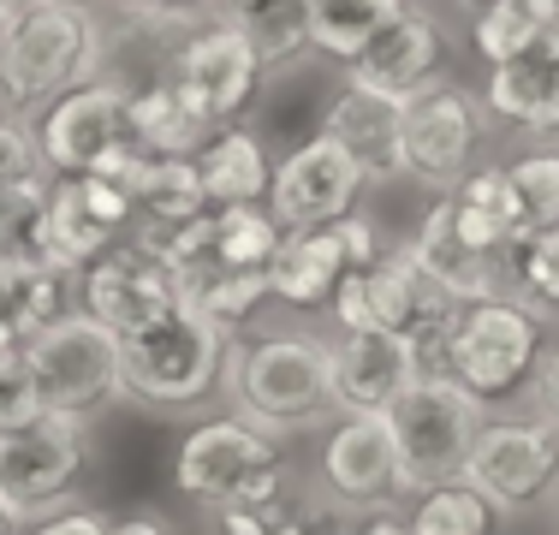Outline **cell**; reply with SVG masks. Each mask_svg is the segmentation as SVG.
Wrapping results in <instances>:
<instances>
[{"mask_svg": "<svg viewBox=\"0 0 559 535\" xmlns=\"http://www.w3.org/2000/svg\"><path fill=\"white\" fill-rule=\"evenodd\" d=\"M226 393H238V411L274 435L316 428L334 411V352L304 333H274V340L226 352Z\"/></svg>", "mask_w": 559, "mask_h": 535, "instance_id": "cell-1", "label": "cell"}, {"mask_svg": "<svg viewBox=\"0 0 559 535\" xmlns=\"http://www.w3.org/2000/svg\"><path fill=\"white\" fill-rule=\"evenodd\" d=\"M226 352L233 328H221L197 304H179L173 316L126 333V393L155 411H191L226 381Z\"/></svg>", "mask_w": 559, "mask_h": 535, "instance_id": "cell-2", "label": "cell"}, {"mask_svg": "<svg viewBox=\"0 0 559 535\" xmlns=\"http://www.w3.org/2000/svg\"><path fill=\"white\" fill-rule=\"evenodd\" d=\"M102 36L78 0H19L7 54H0V96L12 107H43L96 78Z\"/></svg>", "mask_w": 559, "mask_h": 535, "instance_id": "cell-3", "label": "cell"}, {"mask_svg": "<svg viewBox=\"0 0 559 535\" xmlns=\"http://www.w3.org/2000/svg\"><path fill=\"white\" fill-rule=\"evenodd\" d=\"M31 381L55 417H102L126 393V340L90 310H66L31 333Z\"/></svg>", "mask_w": 559, "mask_h": 535, "instance_id": "cell-4", "label": "cell"}, {"mask_svg": "<svg viewBox=\"0 0 559 535\" xmlns=\"http://www.w3.org/2000/svg\"><path fill=\"white\" fill-rule=\"evenodd\" d=\"M173 482L203 506L262 500V494L286 488V447H280L274 428L250 423L245 411L238 417H215L197 435H185Z\"/></svg>", "mask_w": 559, "mask_h": 535, "instance_id": "cell-5", "label": "cell"}, {"mask_svg": "<svg viewBox=\"0 0 559 535\" xmlns=\"http://www.w3.org/2000/svg\"><path fill=\"white\" fill-rule=\"evenodd\" d=\"M334 316L345 333H399V340H417L429 328H447L459 316V298L435 286V274L405 245V250H381L369 268H352L334 292Z\"/></svg>", "mask_w": 559, "mask_h": 535, "instance_id": "cell-6", "label": "cell"}, {"mask_svg": "<svg viewBox=\"0 0 559 535\" xmlns=\"http://www.w3.org/2000/svg\"><path fill=\"white\" fill-rule=\"evenodd\" d=\"M542 364V321L518 298L459 304L452 321V381L483 405H500Z\"/></svg>", "mask_w": 559, "mask_h": 535, "instance_id": "cell-7", "label": "cell"}, {"mask_svg": "<svg viewBox=\"0 0 559 535\" xmlns=\"http://www.w3.org/2000/svg\"><path fill=\"white\" fill-rule=\"evenodd\" d=\"M381 417H388V435L399 447L411 494H423V488L464 471L471 440L483 428V399H471L459 381H423L417 374Z\"/></svg>", "mask_w": 559, "mask_h": 535, "instance_id": "cell-8", "label": "cell"}, {"mask_svg": "<svg viewBox=\"0 0 559 535\" xmlns=\"http://www.w3.org/2000/svg\"><path fill=\"white\" fill-rule=\"evenodd\" d=\"M90 471V435L78 417H43L0 428V500L19 518H48Z\"/></svg>", "mask_w": 559, "mask_h": 535, "instance_id": "cell-9", "label": "cell"}, {"mask_svg": "<svg viewBox=\"0 0 559 535\" xmlns=\"http://www.w3.org/2000/svg\"><path fill=\"white\" fill-rule=\"evenodd\" d=\"M262 72H269V60H262V48L250 43V31L233 12L215 24H197L179 43V54H173V84H179V96L191 102L209 126H233V119L257 102Z\"/></svg>", "mask_w": 559, "mask_h": 535, "instance_id": "cell-10", "label": "cell"}, {"mask_svg": "<svg viewBox=\"0 0 559 535\" xmlns=\"http://www.w3.org/2000/svg\"><path fill=\"white\" fill-rule=\"evenodd\" d=\"M185 304L179 268L167 262L162 245H150L143 233H126L114 250H102L84 268V310L126 340V333L150 328V321L173 316Z\"/></svg>", "mask_w": 559, "mask_h": 535, "instance_id": "cell-11", "label": "cell"}, {"mask_svg": "<svg viewBox=\"0 0 559 535\" xmlns=\"http://www.w3.org/2000/svg\"><path fill=\"white\" fill-rule=\"evenodd\" d=\"M471 488H483L500 512H524L559 476V423H483L471 440V459L459 471Z\"/></svg>", "mask_w": 559, "mask_h": 535, "instance_id": "cell-12", "label": "cell"}, {"mask_svg": "<svg viewBox=\"0 0 559 535\" xmlns=\"http://www.w3.org/2000/svg\"><path fill=\"white\" fill-rule=\"evenodd\" d=\"M364 167L352 160L340 138L328 131H310L286 160L274 167L269 185V214L280 221V233H298V226H328L345 221L357 209V191H364Z\"/></svg>", "mask_w": 559, "mask_h": 535, "instance_id": "cell-13", "label": "cell"}, {"mask_svg": "<svg viewBox=\"0 0 559 535\" xmlns=\"http://www.w3.org/2000/svg\"><path fill=\"white\" fill-rule=\"evenodd\" d=\"M126 233H138V203L108 173H66L48 191V262L66 274H84L102 250H114Z\"/></svg>", "mask_w": 559, "mask_h": 535, "instance_id": "cell-14", "label": "cell"}, {"mask_svg": "<svg viewBox=\"0 0 559 535\" xmlns=\"http://www.w3.org/2000/svg\"><path fill=\"white\" fill-rule=\"evenodd\" d=\"M126 138H131V96L119 84H102V78L55 96L43 131H36L55 179H66V173H96Z\"/></svg>", "mask_w": 559, "mask_h": 535, "instance_id": "cell-15", "label": "cell"}, {"mask_svg": "<svg viewBox=\"0 0 559 535\" xmlns=\"http://www.w3.org/2000/svg\"><path fill=\"white\" fill-rule=\"evenodd\" d=\"M483 138L476 126V107L464 90H423V96L405 102V131H399V167L417 185H435V191H459V179L471 173V150Z\"/></svg>", "mask_w": 559, "mask_h": 535, "instance_id": "cell-16", "label": "cell"}, {"mask_svg": "<svg viewBox=\"0 0 559 535\" xmlns=\"http://www.w3.org/2000/svg\"><path fill=\"white\" fill-rule=\"evenodd\" d=\"M322 476H328V494L340 506H357V512H388V506H399L411 494L388 417H345L328 435Z\"/></svg>", "mask_w": 559, "mask_h": 535, "instance_id": "cell-17", "label": "cell"}, {"mask_svg": "<svg viewBox=\"0 0 559 535\" xmlns=\"http://www.w3.org/2000/svg\"><path fill=\"white\" fill-rule=\"evenodd\" d=\"M441 66H447L441 24H435L429 12H399L388 31H376V43L345 66V78H352L357 90H369V96L411 102V96H423V90H435Z\"/></svg>", "mask_w": 559, "mask_h": 535, "instance_id": "cell-18", "label": "cell"}, {"mask_svg": "<svg viewBox=\"0 0 559 535\" xmlns=\"http://www.w3.org/2000/svg\"><path fill=\"white\" fill-rule=\"evenodd\" d=\"M352 214H345V221H328V226H298V233L280 238V250L269 262V298H280L286 310H328V304H334L340 280L357 268Z\"/></svg>", "mask_w": 559, "mask_h": 535, "instance_id": "cell-19", "label": "cell"}, {"mask_svg": "<svg viewBox=\"0 0 559 535\" xmlns=\"http://www.w3.org/2000/svg\"><path fill=\"white\" fill-rule=\"evenodd\" d=\"M417 381V352L399 333H345L334 345V405L345 417H381Z\"/></svg>", "mask_w": 559, "mask_h": 535, "instance_id": "cell-20", "label": "cell"}, {"mask_svg": "<svg viewBox=\"0 0 559 535\" xmlns=\"http://www.w3.org/2000/svg\"><path fill=\"white\" fill-rule=\"evenodd\" d=\"M488 107L512 126L559 131V24L536 31L518 54L495 60L488 72Z\"/></svg>", "mask_w": 559, "mask_h": 535, "instance_id": "cell-21", "label": "cell"}, {"mask_svg": "<svg viewBox=\"0 0 559 535\" xmlns=\"http://www.w3.org/2000/svg\"><path fill=\"white\" fill-rule=\"evenodd\" d=\"M417 262L435 274V286L452 292L459 304H476V298H506V257H488V250H476L471 238L459 233V221H452V197H441L429 214H423V233H417Z\"/></svg>", "mask_w": 559, "mask_h": 535, "instance_id": "cell-22", "label": "cell"}, {"mask_svg": "<svg viewBox=\"0 0 559 535\" xmlns=\"http://www.w3.org/2000/svg\"><path fill=\"white\" fill-rule=\"evenodd\" d=\"M322 131L340 138L352 160L364 167V179H393L399 167V131H405V102L369 96V90L345 84V96H334V107L322 114Z\"/></svg>", "mask_w": 559, "mask_h": 535, "instance_id": "cell-23", "label": "cell"}, {"mask_svg": "<svg viewBox=\"0 0 559 535\" xmlns=\"http://www.w3.org/2000/svg\"><path fill=\"white\" fill-rule=\"evenodd\" d=\"M447 197H452L459 233L471 238L476 250H488V257H512L530 238V221H524V209H518V191H512V179H506V167L471 173V179H459V191H447Z\"/></svg>", "mask_w": 559, "mask_h": 535, "instance_id": "cell-24", "label": "cell"}, {"mask_svg": "<svg viewBox=\"0 0 559 535\" xmlns=\"http://www.w3.org/2000/svg\"><path fill=\"white\" fill-rule=\"evenodd\" d=\"M197 173H203V191L209 203L226 209V203H269V185H274V167L262 155V138L257 131H238V126H221L215 138L197 150Z\"/></svg>", "mask_w": 559, "mask_h": 535, "instance_id": "cell-25", "label": "cell"}, {"mask_svg": "<svg viewBox=\"0 0 559 535\" xmlns=\"http://www.w3.org/2000/svg\"><path fill=\"white\" fill-rule=\"evenodd\" d=\"M399 12H405V0H304V31H310L316 54L352 66Z\"/></svg>", "mask_w": 559, "mask_h": 535, "instance_id": "cell-26", "label": "cell"}, {"mask_svg": "<svg viewBox=\"0 0 559 535\" xmlns=\"http://www.w3.org/2000/svg\"><path fill=\"white\" fill-rule=\"evenodd\" d=\"M66 298H72V274H66V268L0 257V328L31 340L36 328H48V321L66 316Z\"/></svg>", "mask_w": 559, "mask_h": 535, "instance_id": "cell-27", "label": "cell"}, {"mask_svg": "<svg viewBox=\"0 0 559 535\" xmlns=\"http://www.w3.org/2000/svg\"><path fill=\"white\" fill-rule=\"evenodd\" d=\"M221 126H209L191 102L179 96V84H155L143 96H131V138L143 143L150 155H197Z\"/></svg>", "mask_w": 559, "mask_h": 535, "instance_id": "cell-28", "label": "cell"}, {"mask_svg": "<svg viewBox=\"0 0 559 535\" xmlns=\"http://www.w3.org/2000/svg\"><path fill=\"white\" fill-rule=\"evenodd\" d=\"M209 530L215 535H334V512L310 500V494L274 488L262 500H233V506H209Z\"/></svg>", "mask_w": 559, "mask_h": 535, "instance_id": "cell-29", "label": "cell"}, {"mask_svg": "<svg viewBox=\"0 0 559 535\" xmlns=\"http://www.w3.org/2000/svg\"><path fill=\"white\" fill-rule=\"evenodd\" d=\"M495 512L483 488H471L464 476H447L435 488L417 494L411 506V535H495Z\"/></svg>", "mask_w": 559, "mask_h": 535, "instance_id": "cell-30", "label": "cell"}, {"mask_svg": "<svg viewBox=\"0 0 559 535\" xmlns=\"http://www.w3.org/2000/svg\"><path fill=\"white\" fill-rule=\"evenodd\" d=\"M48 191H55V173L0 191V257H12V262H48Z\"/></svg>", "mask_w": 559, "mask_h": 535, "instance_id": "cell-31", "label": "cell"}, {"mask_svg": "<svg viewBox=\"0 0 559 535\" xmlns=\"http://www.w3.org/2000/svg\"><path fill=\"white\" fill-rule=\"evenodd\" d=\"M233 19L250 31V43L262 48V60H269V66L292 60L298 48H310V31H304V0H250V7L233 12Z\"/></svg>", "mask_w": 559, "mask_h": 535, "instance_id": "cell-32", "label": "cell"}, {"mask_svg": "<svg viewBox=\"0 0 559 535\" xmlns=\"http://www.w3.org/2000/svg\"><path fill=\"white\" fill-rule=\"evenodd\" d=\"M262 298H269V274H233V268L203 274V280H191V286H185V304H197L203 316H215L221 328L250 321Z\"/></svg>", "mask_w": 559, "mask_h": 535, "instance_id": "cell-33", "label": "cell"}, {"mask_svg": "<svg viewBox=\"0 0 559 535\" xmlns=\"http://www.w3.org/2000/svg\"><path fill=\"white\" fill-rule=\"evenodd\" d=\"M506 179H512V191H518V209H524L530 233L559 226V155L554 150H536V155L512 160Z\"/></svg>", "mask_w": 559, "mask_h": 535, "instance_id": "cell-34", "label": "cell"}, {"mask_svg": "<svg viewBox=\"0 0 559 535\" xmlns=\"http://www.w3.org/2000/svg\"><path fill=\"white\" fill-rule=\"evenodd\" d=\"M536 31H548V24H542L524 0H488V7L476 12V54L495 66V60H506V54L524 48Z\"/></svg>", "mask_w": 559, "mask_h": 535, "instance_id": "cell-35", "label": "cell"}, {"mask_svg": "<svg viewBox=\"0 0 559 535\" xmlns=\"http://www.w3.org/2000/svg\"><path fill=\"white\" fill-rule=\"evenodd\" d=\"M512 268H518V286H524L530 298L559 310V226L530 233L524 245L512 250Z\"/></svg>", "mask_w": 559, "mask_h": 535, "instance_id": "cell-36", "label": "cell"}, {"mask_svg": "<svg viewBox=\"0 0 559 535\" xmlns=\"http://www.w3.org/2000/svg\"><path fill=\"white\" fill-rule=\"evenodd\" d=\"M43 173H48V160H43L36 131L0 119V191H12V185H24V179H43Z\"/></svg>", "mask_w": 559, "mask_h": 535, "instance_id": "cell-37", "label": "cell"}, {"mask_svg": "<svg viewBox=\"0 0 559 535\" xmlns=\"http://www.w3.org/2000/svg\"><path fill=\"white\" fill-rule=\"evenodd\" d=\"M31 535H108V518L90 512V506H72V512H48L36 518Z\"/></svg>", "mask_w": 559, "mask_h": 535, "instance_id": "cell-38", "label": "cell"}, {"mask_svg": "<svg viewBox=\"0 0 559 535\" xmlns=\"http://www.w3.org/2000/svg\"><path fill=\"white\" fill-rule=\"evenodd\" d=\"M108 535H173V524L155 506H138V512H126V518H108Z\"/></svg>", "mask_w": 559, "mask_h": 535, "instance_id": "cell-39", "label": "cell"}, {"mask_svg": "<svg viewBox=\"0 0 559 535\" xmlns=\"http://www.w3.org/2000/svg\"><path fill=\"white\" fill-rule=\"evenodd\" d=\"M536 399H542V417L559 423V345L536 364Z\"/></svg>", "mask_w": 559, "mask_h": 535, "instance_id": "cell-40", "label": "cell"}, {"mask_svg": "<svg viewBox=\"0 0 559 535\" xmlns=\"http://www.w3.org/2000/svg\"><path fill=\"white\" fill-rule=\"evenodd\" d=\"M357 535H411V524H399V518H369Z\"/></svg>", "mask_w": 559, "mask_h": 535, "instance_id": "cell-41", "label": "cell"}, {"mask_svg": "<svg viewBox=\"0 0 559 535\" xmlns=\"http://www.w3.org/2000/svg\"><path fill=\"white\" fill-rule=\"evenodd\" d=\"M12 19H19V0H0V54H7V36H12Z\"/></svg>", "mask_w": 559, "mask_h": 535, "instance_id": "cell-42", "label": "cell"}, {"mask_svg": "<svg viewBox=\"0 0 559 535\" xmlns=\"http://www.w3.org/2000/svg\"><path fill=\"white\" fill-rule=\"evenodd\" d=\"M19 530H24V518H19V512H12V506H7V500H0V535H19Z\"/></svg>", "mask_w": 559, "mask_h": 535, "instance_id": "cell-43", "label": "cell"}, {"mask_svg": "<svg viewBox=\"0 0 559 535\" xmlns=\"http://www.w3.org/2000/svg\"><path fill=\"white\" fill-rule=\"evenodd\" d=\"M138 7H155V12H162V7H179V0H138Z\"/></svg>", "mask_w": 559, "mask_h": 535, "instance_id": "cell-44", "label": "cell"}, {"mask_svg": "<svg viewBox=\"0 0 559 535\" xmlns=\"http://www.w3.org/2000/svg\"><path fill=\"white\" fill-rule=\"evenodd\" d=\"M221 7H226V12H238V7H250V0H221Z\"/></svg>", "mask_w": 559, "mask_h": 535, "instance_id": "cell-45", "label": "cell"}, {"mask_svg": "<svg viewBox=\"0 0 559 535\" xmlns=\"http://www.w3.org/2000/svg\"><path fill=\"white\" fill-rule=\"evenodd\" d=\"M464 7H488V0H464Z\"/></svg>", "mask_w": 559, "mask_h": 535, "instance_id": "cell-46", "label": "cell"}]
</instances>
